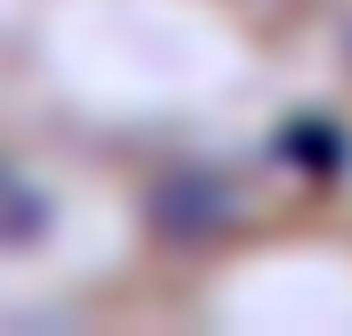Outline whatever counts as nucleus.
<instances>
[{"label": "nucleus", "instance_id": "f257e3e1", "mask_svg": "<svg viewBox=\"0 0 352 336\" xmlns=\"http://www.w3.org/2000/svg\"><path fill=\"white\" fill-rule=\"evenodd\" d=\"M50 222H58V205H50V189L33 180V172H16L0 156V254H33L50 238Z\"/></svg>", "mask_w": 352, "mask_h": 336}]
</instances>
